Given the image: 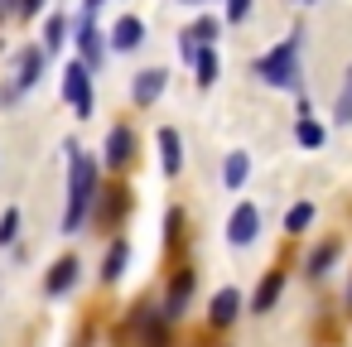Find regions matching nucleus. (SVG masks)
I'll use <instances>...</instances> for the list:
<instances>
[{"label":"nucleus","instance_id":"nucleus-19","mask_svg":"<svg viewBox=\"0 0 352 347\" xmlns=\"http://www.w3.org/2000/svg\"><path fill=\"white\" fill-rule=\"evenodd\" d=\"M188 68H193V78H198V87H203V92H208V87H217V73H222L217 49H198V58H193Z\"/></svg>","mask_w":352,"mask_h":347},{"label":"nucleus","instance_id":"nucleus-29","mask_svg":"<svg viewBox=\"0 0 352 347\" xmlns=\"http://www.w3.org/2000/svg\"><path fill=\"white\" fill-rule=\"evenodd\" d=\"M44 5H49V0H15V10H20L25 20H34V15H39Z\"/></svg>","mask_w":352,"mask_h":347},{"label":"nucleus","instance_id":"nucleus-8","mask_svg":"<svg viewBox=\"0 0 352 347\" xmlns=\"http://www.w3.org/2000/svg\"><path fill=\"white\" fill-rule=\"evenodd\" d=\"M256 236H261V208L256 203H236L227 212V246L246 251V246H256Z\"/></svg>","mask_w":352,"mask_h":347},{"label":"nucleus","instance_id":"nucleus-23","mask_svg":"<svg viewBox=\"0 0 352 347\" xmlns=\"http://www.w3.org/2000/svg\"><path fill=\"white\" fill-rule=\"evenodd\" d=\"M333 121L352 126V68L342 73V87H338V102H333Z\"/></svg>","mask_w":352,"mask_h":347},{"label":"nucleus","instance_id":"nucleus-31","mask_svg":"<svg viewBox=\"0 0 352 347\" xmlns=\"http://www.w3.org/2000/svg\"><path fill=\"white\" fill-rule=\"evenodd\" d=\"M299 5H318V0H299Z\"/></svg>","mask_w":352,"mask_h":347},{"label":"nucleus","instance_id":"nucleus-14","mask_svg":"<svg viewBox=\"0 0 352 347\" xmlns=\"http://www.w3.org/2000/svg\"><path fill=\"white\" fill-rule=\"evenodd\" d=\"M338 256H342V241H338V236L309 246V256H304V275H309V280H328V270L338 265Z\"/></svg>","mask_w":352,"mask_h":347},{"label":"nucleus","instance_id":"nucleus-7","mask_svg":"<svg viewBox=\"0 0 352 347\" xmlns=\"http://www.w3.org/2000/svg\"><path fill=\"white\" fill-rule=\"evenodd\" d=\"M73 44H78V58H82L87 68H102V58L111 54V49H107V34L97 30L92 15H73Z\"/></svg>","mask_w":352,"mask_h":347},{"label":"nucleus","instance_id":"nucleus-25","mask_svg":"<svg viewBox=\"0 0 352 347\" xmlns=\"http://www.w3.org/2000/svg\"><path fill=\"white\" fill-rule=\"evenodd\" d=\"M184 222H188L184 208H169V212H164V246H169V251L184 241Z\"/></svg>","mask_w":352,"mask_h":347},{"label":"nucleus","instance_id":"nucleus-3","mask_svg":"<svg viewBox=\"0 0 352 347\" xmlns=\"http://www.w3.org/2000/svg\"><path fill=\"white\" fill-rule=\"evenodd\" d=\"M44 68H49V54H44L39 44L20 49V54H15V63H10V78L0 82V107H20V102H25V97L39 87Z\"/></svg>","mask_w":352,"mask_h":347},{"label":"nucleus","instance_id":"nucleus-20","mask_svg":"<svg viewBox=\"0 0 352 347\" xmlns=\"http://www.w3.org/2000/svg\"><path fill=\"white\" fill-rule=\"evenodd\" d=\"M294 140H299V150H323V126L314 121V111H304L294 121Z\"/></svg>","mask_w":352,"mask_h":347},{"label":"nucleus","instance_id":"nucleus-24","mask_svg":"<svg viewBox=\"0 0 352 347\" xmlns=\"http://www.w3.org/2000/svg\"><path fill=\"white\" fill-rule=\"evenodd\" d=\"M188 34H193L203 49H212V44H217V34H222V20H212V15H198V20L188 25Z\"/></svg>","mask_w":352,"mask_h":347},{"label":"nucleus","instance_id":"nucleus-26","mask_svg":"<svg viewBox=\"0 0 352 347\" xmlns=\"http://www.w3.org/2000/svg\"><path fill=\"white\" fill-rule=\"evenodd\" d=\"M20 241V208H6L0 212V246H15Z\"/></svg>","mask_w":352,"mask_h":347},{"label":"nucleus","instance_id":"nucleus-22","mask_svg":"<svg viewBox=\"0 0 352 347\" xmlns=\"http://www.w3.org/2000/svg\"><path fill=\"white\" fill-rule=\"evenodd\" d=\"M97 203H102V198H97ZM126 212H131V193H126V188H116V198H107V203H102V227H107V232H116V222H121Z\"/></svg>","mask_w":352,"mask_h":347},{"label":"nucleus","instance_id":"nucleus-28","mask_svg":"<svg viewBox=\"0 0 352 347\" xmlns=\"http://www.w3.org/2000/svg\"><path fill=\"white\" fill-rule=\"evenodd\" d=\"M198 49H203V44L184 30V34H179V58H184V63H193V58H198Z\"/></svg>","mask_w":352,"mask_h":347},{"label":"nucleus","instance_id":"nucleus-4","mask_svg":"<svg viewBox=\"0 0 352 347\" xmlns=\"http://www.w3.org/2000/svg\"><path fill=\"white\" fill-rule=\"evenodd\" d=\"M58 87H63V102L78 111V121H87L92 107H97V102H92V68H87L82 58H73V63L63 68V82H58Z\"/></svg>","mask_w":352,"mask_h":347},{"label":"nucleus","instance_id":"nucleus-12","mask_svg":"<svg viewBox=\"0 0 352 347\" xmlns=\"http://www.w3.org/2000/svg\"><path fill=\"white\" fill-rule=\"evenodd\" d=\"M164 87H169V73H164V68H140V73L131 78V102H135L140 111H150V107L164 97Z\"/></svg>","mask_w":352,"mask_h":347},{"label":"nucleus","instance_id":"nucleus-30","mask_svg":"<svg viewBox=\"0 0 352 347\" xmlns=\"http://www.w3.org/2000/svg\"><path fill=\"white\" fill-rule=\"evenodd\" d=\"M347 309H352V280H347Z\"/></svg>","mask_w":352,"mask_h":347},{"label":"nucleus","instance_id":"nucleus-2","mask_svg":"<svg viewBox=\"0 0 352 347\" xmlns=\"http://www.w3.org/2000/svg\"><path fill=\"white\" fill-rule=\"evenodd\" d=\"M256 78L265 87H280V92L304 97V30H289L275 49H265L256 58Z\"/></svg>","mask_w":352,"mask_h":347},{"label":"nucleus","instance_id":"nucleus-6","mask_svg":"<svg viewBox=\"0 0 352 347\" xmlns=\"http://www.w3.org/2000/svg\"><path fill=\"white\" fill-rule=\"evenodd\" d=\"M241 313H246V294H241L236 284H222V289L208 299V328H212V333L236 328V323H241Z\"/></svg>","mask_w":352,"mask_h":347},{"label":"nucleus","instance_id":"nucleus-11","mask_svg":"<svg viewBox=\"0 0 352 347\" xmlns=\"http://www.w3.org/2000/svg\"><path fill=\"white\" fill-rule=\"evenodd\" d=\"M102 159H107V169H126V164H135V131H131L126 121L107 131V140H102Z\"/></svg>","mask_w":352,"mask_h":347},{"label":"nucleus","instance_id":"nucleus-1","mask_svg":"<svg viewBox=\"0 0 352 347\" xmlns=\"http://www.w3.org/2000/svg\"><path fill=\"white\" fill-rule=\"evenodd\" d=\"M63 155H68V203H63V222H58V236H78L87 232L92 222V208H97V159L82 155L73 140H63Z\"/></svg>","mask_w":352,"mask_h":347},{"label":"nucleus","instance_id":"nucleus-18","mask_svg":"<svg viewBox=\"0 0 352 347\" xmlns=\"http://www.w3.org/2000/svg\"><path fill=\"white\" fill-rule=\"evenodd\" d=\"M68 39H73V20H68V15H49V25H44V44H39V49H44V54H58Z\"/></svg>","mask_w":352,"mask_h":347},{"label":"nucleus","instance_id":"nucleus-17","mask_svg":"<svg viewBox=\"0 0 352 347\" xmlns=\"http://www.w3.org/2000/svg\"><path fill=\"white\" fill-rule=\"evenodd\" d=\"M246 179H251V155H246V150H232V155L222 159V183H227V193H241Z\"/></svg>","mask_w":352,"mask_h":347},{"label":"nucleus","instance_id":"nucleus-13","mask_svg":"<svg viewBox=\"0 0 352 347\" xmlns=\"http://www.w3.org/2000/svg\"><path fill=\"white\" fill-rule=\"evenodd\" d=\"M285 270H265L261 275V284H256V294L246 299V313H270L275 304H280V294H285Z\"/></svg>","mask_w":352,"mask_h":347},{"label":"nucleus","instance_id":"nucleus-21","mask_svg":"<svg viewBox=\"0 0 352 347\" xmlns=\"http://www.w3.org/2000/svg\"><path fill=\"white\" fill-rule=\"evenodd\" d=\"M314 217H318L314 203H294V208L285 212V236H304V232L314 227Z\"/></svg>","mask_w":352,"mask_h":347},{"label":"nucleus","instance_id":"nucleus-9","mask_svg":"<svg viewBox=\"0 0 352 347\" xmlns=\"http://www.w3.org/2000/svg\"><path fill=\"white\" fill-rule=\"evenodd\" d=\"M78 280H82V260H78V256H58V260L49 265V275H44V294H49V299H68V294L78 289Z\"/></svg>","mask_w":352,"mask_h":347},{"label":"nucleus","instance_id":"nucleus-27","mask_svg":"<svg viewBox=\"0 0 352 347\" xmlns=\"http://www.w3.org/2000/svg\"><path fill=\"white\" fill-rule=\"evenodd\" d=\"M222 15H227V25H241V20L251 15V0H227V5H222Z\"/></svg>","mask_w":352,"mask_h":347},{"label":"nucleus","instance_id":"nucleus-15","mask_svg":"<svg viewBox=\"0 0 352 347\" xmlns=\"http://www.w3.org/2000/svg\"><path fill=\"white\" fill-rule=\"evenodd\" d=\"M155 140H160V169L174 179V174L184 169V140H179V131H174V126H160V135H155Z\"/></svg>","mask_w":352,"mask_h":347},{"label":"nucleus","instance_id":"nucleus-10","mask_svg":"<svg viewBox=\"0 0 352 347\" xmlns=\"http://www.w3.org/2000/svg\"><path fill=\"white\" fill-rule=\"evenodd\" d=\"M107 49L111 54H140L145 49V20L140 15H116V25L107 34Z\"/></svg>","mask_w":352,"mask_h":347},{"label":"nucleus","instance_id":"nucleus-16","mask_svg":"<svg viewBox=\"0 0 352 347\" xmlns=\"http://www.w3.org/2000/svg\"><path fill=\"white\" fill-rule=\"evenodd\" d=\"M126 265H131V241H126V236L107 241V256H102V284H116V280L126 275Z\"/></svg>","mask_w":352,"mask_h":347},{"label":"nucleus","instance_id":"nucleus-5","mask_svg":"<svg viewBox=\"0 0 352 347\" xmlns=\"http://www.w3.org/2000/svg\"><path fill=\"white\" fill-rule=\"evenodd\" d=\"M193 289H198V270L193 265H179L174 280H169V289H164V299H160V313L169 323H179L188 313V304H193Z\"/></svg>","mask_w":352,"mask_h":347}]
</instances>
